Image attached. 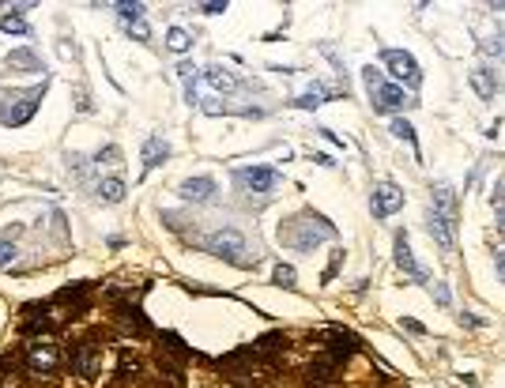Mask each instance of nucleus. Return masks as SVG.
<instances>
[{"label": "nucleus", "instance_id": "nucleus-1", "mask_svg": "<svg viewBox=\"0 0 505 388\" xmlns=\"http://www.w3.org/2000/svg\"><path fill=\"white\" fill-rule=\"evenodd\" d=\"M279 238L287 241L291 249H298V253H309V249H317L320 241H332L336 238V226L324 219V215H298V219H291L287 226H279Z\"/></svg>", "mask_w": 505, "mask_h": 388}, {"label": "nucleus", "instance_id": "nucleus-2", "mask_svg": "<svg viewBox=\"0 0 505 388\" xmlns=\"http://www.w3.org/2000/svg\"><path fill=\"white\" fill-rule=\"evenodd\" d=\"M204 249L212 256H219V261H227V264H238V268H249V264H253L249 261V245H245L242 230H234V226H223V230L207 234Z\"/></svg>", "mask_w": 505, "mask_h": 388}, {"label": "nucleus", "instance_id": "nucleus-3", "mask_svg": "<svg viewBox=\"0 0 505 388\" xmlns=\"http://www.w3.org/2000/svg\"><path fill=\"white\" fill-rule=\"evenodd\" d=\"M362 83H366V91H370V102H373V110H378V113H396L404 106H415V99L404 91V87L384 83L381 72H373V68L362 72Z\"/></svg>", "mask_w": 505, "mask_h": 388}, {"label": "nucleus", "instance_id": "nucleus-4", "mask_svg": "<svg viewBox=\"0 0 505 388\" xmlns=\"http://www.w3.org/2000/svg\"><path fill=\"white\" fill-rule=\"evenodd\" d=\"M42 94H45V83L42 87H34V91H15V94H4L0 99V125H8V128H19V125H27L30 117L38 113V102H42Z\"/></svg>", "mask_w": 505, "mask_h": 388}, {"label": "nucleus", "instance_id": "nucleus-5", "mask_svg": "<svg viewBox=\"0 0 505 388\" xmlns=\"http://www.w3.org/2000/svg\"><path fill=\"white\" fill-rule=\"evenodd\" d=\"M381 61L389 64V72H392V79H396V87H411V91H415V87L422 83V72H419V64H415L411 53H404V50H384Z\"/></svg>", "mask_w": 505, "mask_h": 388}, {"label": "nucleus", "instance_id": "nucleus-6", "mask_svg": "<svg viewBox=\"0 0 505 388\" xmlns=\"http://www.w3.org/2000/svg\"><path fill=\"white\" fill-rule=\"evenodd\" d=\"M234 181L242 185V189L256 192V196H268V192L279 185V170H271V166H242V170H234Z\"/></svg>", "mask_w": 505, "mask_h": 388}, {"label": "nucleus", "instance_id": "nucleus-7", "mask_svg": "<svg viewBox=\"0 0 505 388\" xmlns=\"http://www.w3.org/2000/svg\"><path fill=\"white\" fill-rule=\"evenodd\" d=\"M400 207H404V192H400V185L392 181H378L370 192V212L373 219H389V215H396Z\"/></svg>", "mask_w": 505, "mask_h": 388}, {"label": "nucleus", "instance_id": "nucleus-8", "mask_svg": "<svg viewBox=\"0 0 505 388\" xmlns=\"http://www.w3.org/2000/svg\"><path fill=\"white\" fill-rule=\"evenodd\" d=\"M72 369H76L79 377H99V369H102V354H99V347L94 343H79L76 351H72Z\"/></svg>", "mask_w": 505, "mask_h": 388}, {"label": "nucleus", "instance_id": "nucleus-9", "mask_svg": "<svg viewBox=\"0 0 505 388\" xmlns=\"http://www.w3.org/2000/svg\"><path fill=\"white\" fill-rule=\"evenodd\" d=\"M430 192H434V204H430V212L442 215L445 223L456 226V192H453V185H449V181H437Z\"/></svg>", "mask_w": 505, "mask_h": 388}, {"label": "nucleus", "instance_id": "nucleus-10", "mask_svg": "<svg viewBox=\"0 0 505 388\" xmlns=\"http://www.w3.org/2000/svg\"><path fill=\"white\" fill-rule=\"evenodd\" d=\"M215 177H189V181H181V196L189 200V204H212L215 200Z\"/></svg>", "mask_w": 505, "mask_h": 388}, {"label": "nucleus", "instance_id": "nucleus-11", "mask_svg": "<svg viewBox=\"0 0 505 388\" xmlns=\"http://www.w3.org/2000/svg\"><path fill=\"white\" fill-rule=\"evenodd\" d=\"M396 268H404L411 279L426 283V272H422L419 261L411 256V245H407V234H404V230H396Z\"/></svg>", "mask_w": 505, "mask_h": 388}, {"label": "nucleus", "instance_id": "nucleus-12", "mask_svg": "<svg viewBox=\"0 0 505 388\" xmlns=\"http://www.w3.org/2000/svg\"><path fill=\"white\" fill-rule=\"evenodd\" d=\"M57 362H61V354H57L53 343H30V351H27V366L30 369H53Z\"/></svg>", "mask_w": 505, "mask_h": 388}, {"label": "nucleus", "instance_id": "nucleus-13", "mask_svg": "<svg viewBox=\"0 0 505 388\" xmlns=\"http://www.w3.org/2000/svg\"><path fill=\"white\" fill-rule=\"evenodd\" d=\"M471 87H475V94H479V99L494 102V94L502 91V79L494 76L491 68H475V72H471Z\"/></svg>", "mask_w": 505, "mask_h": 388}, {"label": "nucleus", "instance_id": "nucleus-14", "mask_svg": "<svg viewBox=\"0 0 505 388\" xmlns=\"http://www.w3.org/2000/svg\"><path fill=\"white\" fill-rule=\"evenodd\" d=\"M163 159H170V143H166V136H147V143H143V170H155Z\"/></svg>", "mask_w": 505, "mask_h": 388}, {"label": "nucleus", "instance_id": "nucleus-15", "mask_svg": "<svg viewBox=\"0 0 505 388\" xmlns=\"http://www.w3.org/2000/svg\"><path fill=\"white\" fill-rule=\"evenodd\" d=\"M200 76H204V83L212 87V91H223V94H227V91H234V87H238V79L230 76L227 68H219V64H212V68H204V72H200Z\"/></svg>", "mask_w": 505, "mask_h": 388}, {"label": "nucleus", "instance_id": "nucleus-16", "mask_svg": "<svg viewBox=\"0 0 505 388\" xmlns=\"http://www.w3.org/2000/svg\"><path fill=\"white\" fill-rule=\"evenodd\" d=\"M8 68H19V72H45L42 68V57L34 50H12L8 53Z\"/></svg>", "mask_w": 505, "mask_h": 388}, {"label": "nucleus", "instance_id": "nucleus-17", "mask_svg": "<svg viewBox=\"0 0 505 388\" xmlns=\"http://www.w3.org/2000/svg\"><path fill=\"white\" fill-rule=\"evenodd\" d=\"M99 196L106 200V204H121V200H125V181H121V177H106V181H99Z\"/></svg>", "mask_w": 505, "mask_h": 388}, {"label": "nucleus", "instance_id": "nucleus-18", "mask_svg": "<svg viewBox=\"0 0 505 388\" xmlns=\"http://www.w3.org/2000/svg\"><path fill=\"white\" fill-rule=\"evenodd\" d=\"M0 30H4V34H30V27L19 15V8H12V15H0Z\"/></svg>", "mask_w": 505, "mask_h": 388}, {"label": "nucleus", "instance_id": "nucleus-19", "mask_svg": "<svg viewBox=\"0 0 505 388\" xmlns=\"http://www.w3.org/2000/svg\"><path fill=\"white\" fill-rule=\"evenodd\" d=\"M328 94H332V91H328L324 83H313V87H309V91H306V94H302V99H298V102H294V106H302V110H317L320 102L328 99Z\"/></svg>", "mask_w": 505, "mask_h": 388}, {"label": "nucleus", "instance_id": "nucleus-20", "mask_svg": "<svg viewBox=\"0 0 505 388\" xmlns=\"http://www.w3.org/2000/svg\"><path fill=\"white\" fill-rule=\"evenodd\" d=\"M166 45H170L174 53H185L189 45H192V34H189L185 27H170V30H166Z\"/></svg>", "mask_w": 505, "mask_h": 388}, {"label": "nucleus", "instance_id": "nucleus-21", "mask_svg": "<svg viewBox=\"0 0 505 388\" xmlns=\"http://www.w3.org/2000/svg\"><path fill=\"white\" fill-rule=\"evenodd\" d=\"M392 136H396V140H404V143H411V147H415V128L407 125L404 117H392Z\"/></svg>", "mask_w": 505, "mask_h": 388}, {"label": "nucleus", "instance_id": "nucleus-22", "mask_svg": "<svg viewBox=\"0 0 505 388\" xmlns=\"http://www.w3.org/2000/svg\"><path fill=\"white\" fill-rule=\"evenodd\" d=\"M294 279H298V276H294V268H291V264H276V283H279V287H287V290H291V287H294Z\"/></svg>", "mask_w": 505, "mask_h": 388}, {"label": "nucleus", "instance_id": "nucleus-23", "mask_svg": "<svg viewBox=\"0 0 505 388\" xmlns=\"http://www.w3.org/2000/svg\"><path fill=\"white\" fill-rule=\"evenodd\" d=\"M117 15L125 23H136V19H143V4H117Z\"/></svg>", "mask_w": 505, "mask_h": 388}, {"label": "nucleus", "instance_id": "nucleus-24", "mask_svg": "<svg viewBox=\"0 0 505 388\" xmlns=\"http://www.w3.org/2000/svg\"><path fill=\"white\" fill-rule=\"evenodd\" d=\"M121 163V147L117 143H110L106 151H99V166H117Z\"/></svg>", "mask_w": 505, "mask_h": 388}, {"label": "nucleus", "instance_id": "nucleus-25", "mask_svg": "<svg viewBox=\"0 0 505 388\" xmlns=\"http://www.w3.org/2000/svg\"><path fill=\"white\" fill-rule=\"evenodd\" d=\"M15 256H19V249H15V241H0V268H8V264H15Z\"/></svg>", "mask_w": 505, "mask_h": 388}, {"label": "nucleus", "instance_id": "nucleus-26", "mask_svg": "<svg viewBox=\"0 0 505 388\" xmlns=\"http://www.w3.org/2000/svg\"><path fill=\"white\" fill-rule=\"evenodd\" d=\"M125 30H128V34H132V38H140V42H147V38H151V27H147V23H143V19H136V23H125Z\"/></svg>", "mask_w": 505, "mask_h": 388}, {"label": "nucleus", "instance_id": "nucleus-27", "mask_svg": "<svg viewBox=\"0 0 505 388\" xmlns=\"http://www.w3.org/2000/svg\"><path fill=\"white\" fill-rule=\"evenodd\" d=\"M491 200H494V207H505V174L498 177V185H494V196H491Z\"/></svg>", "mask_w": 505, "mask_h": 388}, {"label": "nucleus", "instance_id": "nucleus-28", "mask_svg": "<svg viewBox=\"0 0 505 388\" xmlns=\"http://www.w3.org/2000/svg\"><path fill=\"white\" fill-rule=\"evenodd\" d=\"M434 298H437V302H442V305H449V302H453V294H449V287H445V283H434Z\"/></svg>", "mask_w": 505, "mask_h": 388}, {"label": "nucleus", "instance_id": "nucleus-29", "mask_svg": "<svg viewBox=\"0 0 505 388\" xmlns=\"http://www.w3.org/2000/svg\"><path fill=\"white\" fill-rule=\"evenodd\" d=\"M196 12H204V15H223V12H227V4H196Z\"/></svg>", "mask_w": 505, "mask_h": 388}, {"label": "nucleus", "instance_id": "nucleus-30", "mask_svg": "<svg viewBox=\"0 0 505 388\" xmlns=\"http://www.w3.org/2000/svg\"><path fill=\"white\" fill-rule=\"evenodd\" d=\"M400 325H404L411 336H422V325H419V320H400Z\"/></svg>", "mask_w": 505, "mask_h": 388}, {"label": "nucleus", "instance_id": "nucleus-31", "mask_svg": "<svg viewBox=\"0 0 505 388\" xmlns=\"http://www.w3.org/2000/svg\"><path fill=\"white\" fill-rule=\"evenodd\" d=\"M494 268H498V276L505 279V253H494Z\"/></svg>", "mask_w": 505, "mask_h": 388}, {"label": "nucleus", "instance_id": "nucleus-32", "mask_svg": "<svg viewBox=\"0 0 505 388\" xmlns=\"http://www.w3.org/2000/svg\"><path fill=\"white\" fill-rule=\"evenodd\" d=\"M460 320H464V325H471V328H483V320H479V317H471V313H464Z\"/></svg>", "mask_w": 505, "mask_h": 388}, {"label": "nucleus", "instance_id": "nucleus-33", "mask_svg": "<svg viewBox=\"0 0 505 388\" xmlns=\"http://www.w3.org/2000/svg\"><path fill=\"white\" fill-rule=\"evenodd\" d=\"M498 226L505 230V207H498Z\"/></svg>", "mask_w": 505, "mask_h": 388}]
</instances>
